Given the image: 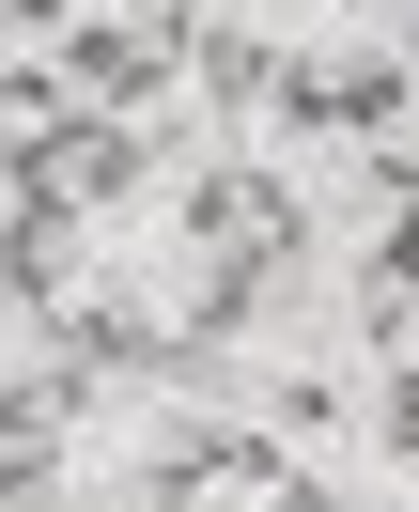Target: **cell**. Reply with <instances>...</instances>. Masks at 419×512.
I'll list each match as a JSON object with an SVG mask.
<instances>
[{"label": "cell", "mask_w": 419, "mask_h": 512, "mask_svg": "<svg viewBox=\"0 0 419 512\" xmlns=\"http://www.w3.org/2000/svg\"><path fill=\"white\" fill-rule=\"evenodd\" d=\"M32 32H63L47 63H63L78 94H109L125 125L171 94V78H202V16H187V0H156V16H32Z\"/></svg>", "instance_id": "cell-1"}]
</instances>
